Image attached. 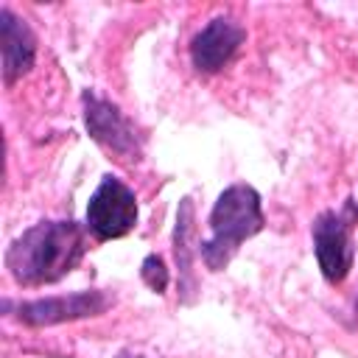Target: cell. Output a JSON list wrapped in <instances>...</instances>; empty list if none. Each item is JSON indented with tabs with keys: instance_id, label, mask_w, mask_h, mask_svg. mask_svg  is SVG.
Here are the masks:
<instances>
[{
	"instance_id": "cell-9",
	"label": "cell",
	"mask_w": 358,
	"mask_h": 358,
	"mask_svg": "<svg viewBox=\"0 0 358 358\" xmlns=\"http://www.w3.org/2000/svg\"><path fill=\"white\" fill-rule=\"evenodd\" d=\"M196 235V210L193 199L185 196L176 210V227H173V257L179 268V299L190 305L196 299V277H193V255H199V246H190Z\"/></svg>"
},
{
	"instance_id": "cell-7",
	"label": "cell",
	"mask_w": 358,
	"mask_h": 358,
	"mask_svg": "<svg viewBox=\"0 0 358 358\" xmlns=\"http://www.w3.org/2000/svg\"><path fill=\"white\" fill-rule=\"evenodd\" d=\"M243 39L246 31L238 22L227 17H215L190 39V64L204 76L218 73L232 62Z\"/></svg>"
},
{
	"instance_id": "cell-10",
	"label": "cell",
	"mask_w": 358,
	"mask_h": 358,
	"mask_svg": "<svg viewBox=\"0 0 358 358\" xmlns=\"http://www.w3.org/2000/svg\"><path fill=\"white\" fill-rule=\"evenodd\" d=\"M140 277H143V282H145L154 294H165V288H168V282H171V274H168L165 260H162L159 255H148V257L143 260Z\"/></svg>"
},
{
	"instance_id": "cell-11",
	"label": "cell",
	"mask_w": 358,
	"mask_h": 358,
	"mask_svg": "<svg viewBox=\"0 0 358 358\" xmlns=\"http://www.w3.org/2000/svg\"><path fill=\"white\" fill-rule=\"evenodd\" d=\"M120 358H145V355H131V352H123Z\"/></svg>"
},
{
	"instance_id": "cell-6",
	"label": "cell",
	"mask_w": 358,
	"mask_h": 358,
	"mask_svg": "<svg viewBox=\"0 0 358 358\" xmlns=\"http://www.w3.org/2000/svg\"><path fill=\"white\" fill-rule=\"evenodd\" d=\"M109 305H112V299L103 291L90 288V291H73V294H56V296L17 302L14 316H17V322H22L28 327H53L62 322L101 316Z\"/></svg>"
},
{
	"instance_id": "cell-5",
	"label": "cell",
	"mask_w": 358,
	"mask_h": 358,
	"mask_svg": "<svg viewBox=\"0 0 358 358\" xmlns=\"http://www.w3.org/2000/svg\"><path fill=\"white\" fill-rule=\"evenodd\" d=\"M81 106H84V126L90 131V137L117 162L134 165L143 154L140 137L131 126V120L106 98L95 95L92 90H87L81 95Z\"/></svg>"
},
{
	"instance_id": "cell-4",
	"label": "cell",
	"mask_w": 358,
	"mask_h": 358,
	"mask_svg": "<svg viewBox=\"0 0 358 358\" xmlns=\"http://www.w3.org/2000/svg\"><path fill=\"white\" fill-rule=\"evenodd\" d=\"M137 224V196L115 173H103L101 185L87 201L84 227L95 241H115L134 229Z\"/></svg>"
},
{
	"instance_id": "cell-8",
	"label": "cell",
	"mask_w": 358,
	"mask_h": 358,
	"mask_svg": "<svg viewBox=\"0 0 358 358\" xmlns=\"http://www.w3.org/2000/svg\"><path fill=\"white\" fill-rule=\"evenodd\" d=\"M0 48H3V81L11 87L17 78L31 73L36 62V36L31 25L17 17L8 6L0 8Z\"/></svg>"
},
{
	"instance_id": "cell-1",
	"label": "cell",
	"mask_w": 358,
	"mask_h": 358,
	"mask_svg": "<svg viewBox=\"0 0 358 358\" xmlns=\"http://www.w3.org/2000/svg\"><path fill=\"white\" fill-rule=\"evenodd\" d=\"M87 252V227L76 221H39L6 249V268L17 285L36 288L67 277Z\"/></svg>"
},
{
	"instance_id": "cell-12",
	"label": "cell",
	"mask_w": 358,
	"mask_h": 358,
	"mask_svg": "<svg viewBox=\"0 0 358 358\" xmlns=\"http://www.w3.org/2000/svg\"><path fill=\"white\" fill-rule=\"evenodd\" d=\"M355 316H358V296H355Z\"/></svg>"
},
{
	"instance_id": "cell-2",
	"label": "cell",
	"mask_w": 358,
	"mask_h": 358,
	"mask_svg": "<svg viewBox=\"0 0 358 358\" xmlns=\"http://www.w3.org/2000/svg\"><path fill=\"white\" fill-rule=\"evenodd\" d=\"M207 224H210V235L199 241V257L210 271H221L229 266L238 246L263 229L266 218H263L260 193L243 182L224 187L210 210Z\"/></svg>"
},
{
	"instance_id": "cell-3",
	"label": "cell",
	"mask_w": 358,
	"mask_h": 358,
	"mask_svg": "<svg viewBox=\"0 0 358 358\" xmlns=\"http://www.w3.org/2000/svg\"><path fill=\"white\" fill-rule=\"evenodd\" d=\"M358 221V207L352 199L344 201L341 210H324L313 218L310 235H313V255L319 263L322 277L330 285H341L352 268V224Z\"/></svg>"
}]
</instances>
